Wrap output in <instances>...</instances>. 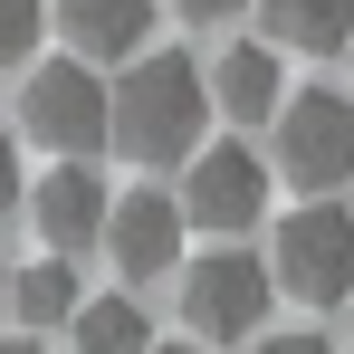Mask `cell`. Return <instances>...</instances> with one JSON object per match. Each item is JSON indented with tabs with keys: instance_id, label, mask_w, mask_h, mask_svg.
<instances>
[{
	"instance_id": "cell-1",
	"label": "cell",
	"mask_w": 354,
	"mask_h": 354,
	"mask_svg": "<svg viewBox=\"0 0 354 354\" xmlns=\"http://www.w3.org/2000/svg\"><path fill=\"white\" fill-rule=\"evenodd\" d=\"M211 77L192 58H124V77H115V115H106V144L115 153H134V163H192L201 153V134H211Z\"/></svg>"
},
{
	"instance_id": "cell-2",
	"label": "cell",
	"mask_w": 354,
	"mask_h": 354,
	"mask_svg": "<svg viewBox=\"0 0 354 354\" xmlns=\"http://www.w3.org/2000/svg\"><path fill=\"white\" fill-rule=\"evenodd\" d=\"M268 259H278V288L297 306H345L354 297V211L345 201H306L278 221L268 239Z\"/></svg>"
},
{
	"instance_id": "cell-3",
	"label": "cell",
	"mask_w": 354,
	"mask_h": 354,
	"mask_svg": "<svg viewBox=\"0 0 354 354\" xmlns=\"http://www.w3.org/2000/svg\"><path fill=\"white\" fill-rule=\"evenodd\" d=\"M106 115H115V86H106L86 58H39L29 86H19V134L48 144V153H86V144H106Z\"/></svg>"
},
{
	"instance_id": "cell-4",
	"label": "cell",
	"mask_w": 354,
	"mask_h": 354,
	"mask_svg": "<svg viewBox=\"0 0 354 354\" xmlns=\"http://www.w3.org/2000/svg\"><path fill=\"white\" fill-rule=\"evenodd\" d=\"M278 173L297 182V192H335V182H354V96H335V86H297L288 106H278Z\"/></svg>"
},
{
	"instance_id": "cell-5",
	"label": "cell",
	"mask_w": 354,
	"mask_h": 354,
	"mask_svg": "<svg viewBox=\"0 0 354 354\" xmlns=\"http://www.w3.org/2000/svg\"><path fill=\"white\" fill-rule=\"evenodd\" d=\"M268 288H278V268H268V259H249L239 239H221L211 259H192V268H182V326H192V335H211V345H239V335H259Z\"/></svg>"
},
{
	"instance_id": "cell-6",
	"label": "cell",
	"mask_w": 354,
	"mask_h": 354,
	"mask_svg": "<svg viewBox=\"0 0 354 354\" xmlns=\"http://www.w3.org/2000/svg\"><path fill=\"white\" fill-rule=\"evenodd\" d=\"M259 211H268V163L249 144H201L182 163V221L239 239V230H259Z\"/></svg>"
},
{
	"instance_id": "cell-7",
	"label": "cell",
	"mask_w": 354,
	"mask_h": 354,
	"mask_svg": "<svg viewBox=\"0 0 354 354\" xmlns=\"http://www.w3.org/2000/svg\"><path fill=\"white\" fill-rule=\"evenodd\" d=\"M29 211H39V239H48L58 259H77V249H96V239H106V211H115V201H106V182L67 153L58 173H39Z\"/></svg>"
},
{
	"instance_id": "cell-8",
	"label": "cell",
	"mask_w": 354,
	"mask_h": 354,
	"mask_svg": "<svg viewBox=\"0 0 354 354\" xmlns=\"http://www.w3.org/2000/svg\"><path fill=\"white\" fill-rule=\"evenodd\" d=\"M106 249H115L124 278H163L182 259V201L173 192H124L115 211H106Z\"/></svg>"
},
{
	"instance_id": "cell-9",
	"label": "cell",
	"mask_w": 354,
	"mask_h": 354,
	"mask_svg": "<svg viewBox=\"0 0 354 354\" xmlns=\"http://www.w3.org/2000/svg\"><path fill=\"white\" fill-rule=\"evenodd\" d=\"M67 29V48L86 67H106V58H144V39H153V0H58L48 10Z\"/></svg>"
},
{
	"instance_id": "cell-10",
	"label": "cell",
	"mask_w": 354,
	"mask_h": 354,
	"mask_svg": "<svg viewBox=\"0 0 354 354\" xmlns=\"http://www.w3.org/2000/svg\"><path fill=\"white\" fill-rule=\"evenodd\" d=\"M211 106H221V115H239V124L278 115V106H288L278 48H259V39H230V48H221V67H211Z\"/></svg>"
},
{
	"instance_id": "cell-11",
	"label": "cell",
	"mask_w": 354,
	"mask_h": 354,
	"mask_svg": "<svg viewBox=\"0 0 354 354\" xmlns=\"http://www.w3.org/2000/svg\"><path fill=\"white\" fill-rule=\"evenodd\" d=\"M86 297H77V268L67 259H29L19 278H10V316H19V335H39V326H67Z\"/></svg>"
},
{
	"instance_id": "cell-12",
	"label": "cell",
	"mask_w": 354,
	"mask_h": 354,
	"mask_svg": "<svg viewBox=\"0 0 354 354\" xmlns=\"http://www.w3.org/2000/svg\"><path fill=\"white\" fill-rule=\"evenodd\" d=\"M278 48H345L354 39V0H259Z\"/></svg>"
},
{
	"instance_id": "cell-13",
	"label": "cell",
	"mask_w": 354,
	"mask_h": 354,
	"mask_svg": "<svg viewBox=\"0 0 354 354\" xmlns=\"http://www.w3.org/2000/svg\"><path fill=\"white\" fill-rule=\"evenodd\" d=\"M67 335H77V354H153V345H144L153 326H144L134 297H86V306L67 316Z\"/></svg>"
},
{
	"instance_id": "cell-14",
	"label": "cell",
	"mask_w": 354,
	"mask_h": 354,
	"mask_svg": "<svg viewBox=\"0 0 354 354\" xmlns=\"http://www.w3.org/2000/svg\"><path fill=\"white\" fill-rule=\"evenodd\" d=\"M39 39H48V0H0V67L39 58Z\"/></svg>"
},
{
	"instance_id": "cell-15",
	"label": "cell",
	"mask_w": 354,
	"mask_h": 354,
	"mask_svg": "<svg viewBox=\"0 0 354 354\" xmlns=\"http://www.w3.org/2000/svg\"><path fill=\"white\" fill-rule=\"evenodd\" d=\"M10 211H19V144L0 134V221H10Z\"/></svg>"
},
{
	"instance_id": "cell-16",
	"label": "cell",
	"mask_w": 354,
	"mask_h": 354,
	"mask_svg": "<svg viewBox=\"0 0 354 354\" xmlns=\"http://www.w3.org/2000/svg\"><path fill=\"white\" fill-rule=\"evenodd\" d=\"M259 354H335V345H326V335H268Z\"/></svg>"
},
{
	"instance_id": "cell-17",
	"label": "cell",
	"mask_w": 354,
	"mask_h": 354,
	"mask_svg": "<svg viewBox=\"0 0 354 354\" xmlns=\"http://www.w3.org/2000/svg\"><path fill=\"white\" fill-rule=\"evenodd\" d=\"M182 19H230V10H249V0H173Z\"/></svg>"
},
{
	"instance_id": "cell-18",
	"label": "cell",
	"mask_w": 354,
	"mask_h": 354,
	"mask_svg": "<svg viewBox=\"0 0 354 354\" xmlns=\"http://www.w3.org/2000/svg\"><path fill=\"white\" fill-rule=\"evenodd\" d=\"M0 354H39V335H0Z\"/></svg>"
},
{
	"instance_id": "cell-19",
	"label": "cell",
	"mask_w": 354,
	"mask_h": 354,
	"mask_svg": "<svg viewBox=\"0 0 354 354\" xmlns=\"http://www.w3.org/2000/svg\"><path fill=\"white\" fill-rule=\"evenodd\" d=\"M0 316H10V268H0Z\"/></svg>"
},
{
	"instance_id": "cell-20",
	"label": "cell",
	"mask_w": 354,
	"mask_h": 354,
	"mask_svg": "<svg viewBox=\"0 0 354 354\" xmlns=\"http://www.w3.org/2000/svg\"><path fill=\"white\" fill-rule=\"evenodd\" d=\"M163 354H211V345H163Z\"/></svg>"
},
{
	"instance_id": "cell-21",
	"label": "cell",
	"mask_w": 354,
	"mask_h": 354,
	"mask_svg": "<svg viewBox=\"0 0 354 354\" xmlns=\"http://www.w3.org/2000/svg\"><path fill=\"white\" fill-rule=\"evenodd\" d=\"M345 48H354V39H345Z\"/></svg>"
}]
</instances>
